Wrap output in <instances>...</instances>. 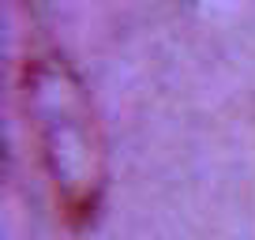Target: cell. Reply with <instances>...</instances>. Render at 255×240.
Masks as SVG:
<instances>
[{
	"mask_svg": "<svg viewBox=\"0 0 255 240\" xmlns=\"http://www.w3.org/2000/svg\"><path fill=\"white\" fill-rule=\"evenodd\" d=\"M19 109L60 218L90 225L105 195V139L87 83L56 45H30L19 60Z\"/></svg>",
	"mask_w": 255,
	"mask_h": 240,
	"instance_id": "6da1fadb",
	"label": "cell"
}]
</instances>
